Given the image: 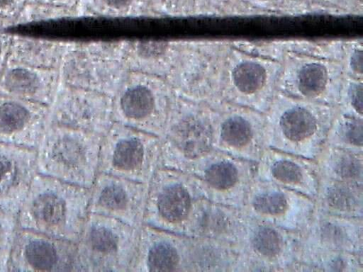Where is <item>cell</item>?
<instances>
[{
	"mask_svg": "<svg viewBox=\"0 0 363 272\" xmlns=\"http://www.w3.org/2000/svg\"><path fill=\"white\" fill-rule=\"evenodd\" d=\"M89 196V188L37 173L16 215L18 227L77 242Z\"/></svg>",
	"mask_w": 363,
	"mask_h": 272,
	"instance_id": "1",
	"label": "cell"
},
{
	"mask_svg": "<svg viewBox=\"0 0 363 272\" xmlns=\"http://www.w3.org/2000/svg\"><path fill=\"white\" fill-rule=\"evenodd\" d=\"M337 112L336 106L277 94L264 113L267 147L315 159Z\"/></svg>",
	"mask_w": 363,
	"mask_h": 272,
	"instance_id": "2",
	"label": "cell"
},
{
	"mask_svg": "<svg viewBox=\"0 0 363 272\" xmlns=\"http://www.w3.org/2000/svg\"><path fill=\"white\" fill-rule=\"evenodd\" d=\"M101 142L92 132L49 125L35 148L37 172L90 188L99 173Z\"/></svg>",
	"mask_w": 363,
	"mask_h": 272,
	"instance_id": "3",
	"label": "cell"
},
{
	"mask_svg": "<svg viewBox=\"0 0 363 272\" xmlns=\"http://www.w3.org/2000/svg\"><path fill=\"white\" fill-rule=\"evenodd\" d=\"M140 230L89 212L77 244L76 271L131 272Z\"/></svg>",
	"mask_w": 363,
	"mask_h": 272,
	"instance_id": "4",
	"label": "cell"
},
{
	"mask_svg": "<svg viewBox=\"0 0 363 272\" xmlns=\"http://www.w3.org/2000/svg\"><path fill=\"white\" fill-rule=\"evenodd\" d=\"M162 166L160 137L118 127L101 138L99 171L149 183Z\"/></svg>",
	"mask_w": 363,
	"mask_h": 272,
	"instance_id": "5",
	"label": "cell"
},
{
	"mask_svg": "<svg viewBox=\"0 0 363 272\" xmlns=\"http://www.w3.org/2000/svg\"><path fill=\"white\" fill-rule=\"evenodd\" d=\"M201 198L192 175L161 166L149 182L144 225L184 234Z\"/></svg>",
	"mask_w": 363,
	"mask_h": 272,
	"instance_id": "6",
	"label": "cell"
},
{
	"mask_svg": "<svg viewBox=\"0 0 363 272\" xmlns=\"http://www.w3.org/2000/svg\"><path fill=\"white\" fill-rule=\"evenodd\" d=\"M299 235L245 215L242 234L234 244L236 272H287L296 261Z\"/></svg>",
	"mask_w": 363,
	"mask_h": 272,
	"instance_id": "7",
	"label": "cell"
},
{
	"mask_svg": "<svg viewBox=\"0 0 363 272\" xmlns=\"http://www.w3.org/2000/svg\"><path fill=\"white\" fill-rule=\"evenodd\" d=\"M256 163L211 149L190 164L186 172L193 176L202 198L242 209L252 183Z\"/></svg>",
	"mask_w": 363,
	"mask_h": 272,
	"instance_id": "8",
	"label": "cell"
},
{
	"mask_svg": "<svg viewBox=\"0 0 363 272\" xmlns=\"http://www.w3.org/2000/svg\"><path fill=\"white\" fill-rule=\"evenodd\" d=\"M226 67L227 103L264 113L277 95L281 62L230 50Z\"/></svg>",
	"mask_w": 363,
	"mask_h": 272,
	"instance_id": "9",
	"label": "cell"
},
{
	"mask_svg": "<svg viewBox=\"0 0 363 272\" xmlns=\"http://www.w3.org/2000/svg\"><path fill=\"white\" fill-rule=\"evenodd\" d=\"M344 75L342 64L333 60L290 55L281 62L277 92L296 99L337 106Z\"/></svg>",
	"mask_w": 363,
	"mask_h": 272,
	"instance_id": "10",
	"label": "cell"
},
{
	"mask_svg": "<svg viewBox=\"0 0 363 272\" xmlns=\"http://www.w3.org/2000/svg\"><path fill=\"white\" fill-rule=\"evenodd\" d=\"M241 210L248 217L300 232L311 218L315 201L295 191L255 178Z\"/></svg>",
	"mask_w": 363,
	"mask_h": 272,
	"instance_id": "11",
	"label": "cell"
},
{
	"mask_svg": "<svg viewBox=\"0 0 363 272\" xmlns=\"http://www.w3.org/2000/svg\"><path fill=\"white\" fill-rule=\"evenodd\" d=\"M213 149L257 162L266 145L264 114L227 103L212 112Z\"/></svg>",
	"mask_w": 363,
	"mask_h": 272,
	"instance_id": "12",
	"label": "cell"
},
{
	"mask_svg": "<svg viewBox=\"0 0 363 272\" xmlns=\"http://www.w3.org/2000/svg\"><path fill=\"white\" fill-rule=\"evenodd\" d=\"M160 138L162 166L186 171L193 161L213 149L212 112L196 110L175 114Z\"/></svg>",
	"mask_w": 363,
	"mask_h": 272,
	"instance_id": "13",
	"label": "cell"
},
{
	"mask_svg": "<svg viewBox=\"0 0 363 272\" xmlns=\"http://www.w3.org/2000/svg\"><path fill=\"white\" fill-rule=\"evenodd\" d=\"M196 237L147 225L131 272H196Z\"/></svg>",
	"mask_w": 363,
	"mask_h": 272,
	"instance_id": "14",
	"label": "cell"
},
{
	"mask_svg": "<svg viewBox=\"0 0 363 272\" xmlns=\"http://www.w3.org/2000/svg\"><path fill=\"white\" fill-rule=\"evenodd\" d=\"M76 242L18 227L11 246L9 271H76Z\"/></svg>",
	"mask_w": 363,
	"mask_h": 272,
	"instance_id": "15",
	"label": "cell"
},
{
	"mask_svg": "<svg viewBox=\"0 0 363 272\" xmlns=\"http://www.w3.org/2000/svg\"><path fill=\"white\" fill-rule=\"evenodd\" d=\"M149 183L99 172L89 188V212L109 217L140 230Z\"/></svg>",
	"mask_w": 363,
	"mask_h": 272,
	"instance_id": "16",
	"label": "cell"
},
{
	"mask_svg": "<svg viewBox=\"0 0 363 272\" xmlns=\"http://www.w3.org/2000/svg\"><path fill=\"white\" fill-rule=\"evenodd\" d=\"M320 174L315 159L266 147L256 162L255 178L295 191L314 200Z\"/></svg>",
	"mask_w": 363,
	"mask_h": 272,
	"instance_id": "17",
	"label": "cell"
},
{
	"mask_svg": "<svg viewBox=\"0 0 363 272\" xmlns=\"http://www.w3.org/2000/svg\"><path fill=\"white\" fill-rule=\"evenodd\" d=\"M48 125V106L0 94V142L35 149Z\"/></svg>",
	"mask_w": 363,
	"mask_h": 272,
	"instance_id": "18",
	"label": "cell"
},
{
	"mask_svg": "<svg viewBox=\"0 0 363 272\" xmlns=\"http://www.w3.org/2000/svg\"><path fill=\"white\" fill-rule=\"evenodd\" d=\"M298 247L363 254V218L314 210L308 223L300 232Z\"/></svg>",
	"mask_w": 363,
	"mask_h": 272,
	"instance_id": "19",
	"label": "cell"
},
{
	"mask_svg": "<svg viewBox=\"0 0 363 272\" xmlns=\"http://www.w3.org/2000/svg\"><path fill=\"white\" fill-rule=\"evenodd\" d=\"M37 173L35 149L0 142V211L17 215Z\"/></svg>",
	"mask_w": 363,
	"mask_h": 272,
	"instance_id": "20",
	"label": "cell"
},
{
	"mask_svg": "<svg viewBox=\"0 0 363 272\" xmlns=\"http://www.w3.org/2000/svg\"><path fill=\"white\" fill-rule=\"evenodd\" d=\"M59 88V72L55 69L8 62L0 76V94L48 106Z\"/></svg>",
	"mask_w": 363,
	"mask_h": 272,
	"instance_id": "21",
	"label": "cell"
},
{
	"mask_svg": "<svg viewBox=\"0 0 363 272\" xmlns=\"http://www.w3.org/2000/svg\"><path fill=\"white\" fill-rule=\"evenodd\" d=\"M245 220L241 209L199 198L192 210L184 234L235 244Z\"/></svg>",
	"mask_w": 363,
	"mask_h": 272,
	"instance_id": "22",
	"label": "cell"
},
{
	"mask_svg": "<svg viewBox=\"0 0 363 272\" xmlns=\"http://www.w3.org/2000/svg\"><path fill=\"white\" fill-rule=\"evenodd\" d=\"M315 210L347 217L363 218V185L319 177Z\"/></svg>",
	"mask_w": 363,
	"mask_h": 272,
	"instance_id": "23",
	"label": "cell"
},
{
	"mask_svg": "<svg viewBox=\"0 0 363 272\" xmlns=\"http://www.w3.org/2000/svg\"><path fill=\"white\" fill-rule=\"evenodd\" d=\"M63 51V45L54 40L12 33L8 62L58 69Z\"/></svg>",
	"mask_w": 363,
	"mask_h": 272,
	"instance_id": "24",
	"label": "cell"
},
{
	"mask_svg": "<svg viewBox=\"0 0 363 272\" xmlns=\"http://www.w3.org/2000/svg\"><path fill=\"white\" fill-rule=\"evenodd\" d=\"M121 119L137 127L145 128L160 137L164 127L155 118L157 116L155 98L149 89L136 86L125 91L120 98Z\"/></svg>",
	"mask_w": 363,
	"mask_h": 272,
	"instance_id": "25",
	"label": "cell"
},
{
	"mask_svg": "<svg viewBox=\"0 0 363 272\" xmlns=\"http://www.w3.org/2000/svg\"><path fill=\"white\" fill-rule=\"evenodd\" d=\"M315 161L320 176L363 185V153L324 145Z\"/></svg>",
	"mask_w": 363,
	"mask_h": 272,
	"instance_id": "26",
	"label": "cell"
},
{
	"mask_svg": "<svg viewBox=\"0 0 363 272\" xmlns=\"http://www.w3.org/2000/svg\"><path fill=\"white\" fill-rule=\"evenodd\" d=\"M296 261L311 266L315 272H363V254L298 247Z\"/></svg>",
	"mask_w": 363,
	"mask_h": 272,
	"instance_id": "27",
	"label": "cell"
},
{
	"mask_svg": "<svg viewBox=\"0 0 363 272\" xmlns=\"http://www.w3.org/2000/svg\"><path fill=\"white\" fill-rule=\"evenodd\" d=\"M325 145L363 153V118L343 114L337 110Z\"/></svg>",
	"mask_w": 363,
	"mask_h": 272,
	"instance_id": "28",
	"label": "cell"
},
{
	"mask_svg": "<svg viewBox=\"0 0 363 272\" xmlns=\"http://www.w3.org/2000/svg\"><path fill=\"white\" fill-rule=\"evenodd\" d=\"M337 107L340 113L363 118L362 79H345Z\"/></svg>",
	"mask_w": 363,
	"mask_h": 272,
	"instance_id": "29",
	"label": "cell"
},
{
	"mask_svg": "<svg viewBox=\"0 0 363 272\" xmlns=\"http://www.w3.org/2000/svg\"><path fill=\"white\" fill-rule=\"evenodd\" d=\"M18 230L16 215L0 211V251L10 254Z\"/></svg>",
	"mask_w": 363,
	"mask_h": 272,
	"instance_id": "30",
	"label": "cell"
},
{
	"mask_svg": "<svg viewBox=\"0 0 363 272\" xmlns=\"http://www.w3.org/2000/svg\"><path fill=\"white\" fill-rule=\"evenodd\" d=\"M12 33L0 27V76L9 61Z\"/></svg>",
	"mask_w": 363,
	"mask_h": 272,
	"instance_id": "31",
	"label": "cell"
},
{
	"mask_svg": "<svg viewBox=\"0 0 363 272\" xmlns=\"http://www.w3.org/2000/svg\"><path fill=\"white\" fill-rule=\"evenodd\" d=\"M9 254L0 251V272L9 271Z\"/></svg>",
	"mask_w": 363,
	"mask_h": 272,
	"instance_id": "32",
	"label": "cell"
},
{
	"mask_svg": "<svg viewBox=\"0 0 363 272\" xmlns=\"http://www.w3.org/2000/svg\"><path fill=\"white\" fill-rule=\"evenodd\" d=\"M108 5L118 8L125 6L130 0H104Z\"/></svg>",
	"mask_w": 363,
	"mask_h": 272,
	"instance_id": "33",
	"label": "cell"
},
{
	"mask_svg": "<svg viewBox=\"0 0 363 272\" xmlns=\"http://www.w3.org/2000/svg\"><path fill=\"white\" fill-rule=\"evenodd\" d=\"M261 1H271V0H261ZM273 1V0H272Z\"/></svg>",
	"mask_w": 363,
	"mask_h": 272,
	"instance_id": "34",
	"label": "cell"
},
{
	"mask_svg": "<svg viewBox=\"0 0 363 272\" xmlns=\"http://www.w3.org/2000/svg\"><path fill=\"white\" fill-rule=\"evenodd\" d=\"M315 1H322V0H315Z\"/></svg>",
	"mask_w": 363,
	"mask_h": 272,
	"instance_id": "35",
	"label": "cell"
}]
</instances>
